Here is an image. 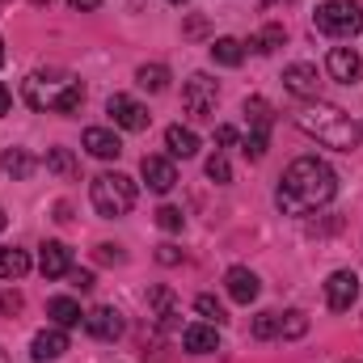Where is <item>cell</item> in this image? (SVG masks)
Instances as JSON below:
<instances>
[{
  "mask_svg": "<svg viewBox=\"0 0 363 363\" xmlns=\"http://www.w3.org/2000/svg\"><path fill=\"white\" fill-rule=\"evenodd\" d=\"M338 194V174L321 161V157H296L274 190V203L283 216H308V211H321L325 203H334Z\"/></svg>",
  "mask_w": 363,
  "mask_h": 363,
  "instance_id": "obj_1",
  "label": "cell"
},
{
  "mask_svg": "<svg viewBox=\"0 0 363 363\" xmlns=\"http://www.w3.org/2000/svg\"><path fill=\"white\" fill-rule=\"evenodd\" d=\"M291 118H296V127H300L304 135H313L317 144H325V148H334V152H351V148H359V140H363L359 123H355L347 110H338V106H330V101H321V97L300 101V110H296Z\"/></svg>",
  "mask_w": 363,
  "mask_h": 363,
  "instance_id": "obj_2",
  "label": "cell"
},
{
  "mask_svg": "<svg viewBox=\"0 0 363 363\" xmlns=\"http://www.w3.org/2000/svg\"><path fill=\"white\" fill-rule=\"evenodd\" d=\"M21 97L30 110H47V114H77L85 101V81L72 77L68 68H38L21 81Z\"/></svg>",
  "mask_w": 363,
  "mask_h": 363,
  "instance_id": "obj_3",
  "label": "cell"
},
{
  "mask_svg": "<svg viewBox=\"0 0 363 363\" xmlns=\"http://www.w3.org/2000/svg\"><path fill=\"white\" fill-rule=\"evenodd\" d=\"M89 203L101 220H123L135 207V182L127 174H118V169L114 174H97L89 182Z\"/></svg>",
  "mask_w": 363,
  "mask_h": 363,
  "instance_id": "obj_4",
  "label": "cell"
},
{
  "mask_svg": "<svg viewBox=\"0 0 363 363\" xmlns=\"http://www.w3.org/2000/svg\"><path fill=\"white\" fill-rule=\"evenodd\" d=\"M313 30L325 38H351L363 30V4L359 0H321L313 13Z\"/></svg>",
  "mask_w": 363,
  "mask_h": 363,
  "instance_id": "obj_5",
  "label": "cell"
},
{
  "mask_svg": "<svg viewBox=\"0 0 363 363\" xmlns=\"http://www.w3.org/2000/svg\"><path fill=\"white\" fill-rule=\"evenodd\" d=\"M216 101H220V85H216V77L194 72V77L186 81V89H182V106H186L190 118H211V114H216Z\"/></svg>",
  "mask_w": 363,
  "mask_h": 363,
  "instance_id": "obj_6",
  "label": "cell"
},
{
  "mask_svg": "<svg viewBox=\"0 0 363 363\" xmlns=\"http://www.w3.org/2000/svg\"><path fill=\"white\" fill-rule=\"evenodd\" d=\"M106 114H110L114 127H123V131H144V127H148V106H140V101L127 97V93H114V97L106 101Z\"/></svg>",
  "mask_w": 363,
  "mask_h": 363,
  "instance_id": "obj_7",
  "label": "cell"
},
{
  "mask_svg": "<svg viewBox=\"0 0 363 363\" xmlns=\"http://www.w3.org/2000/svg\"><path fill=\"white\" fill-rule=\"evenodd\" d=\"M283 89L300 101H313L321 97V81H317V68L313 64H287L283 68Z\"/></svg>",
  "mask_w": 363,
  "mask_h": 363,
  "instance_id": "obj_8",
  "label": "cell"
},
{
  "mask_svg": "<svg viewBox=\"0 0 363 363\" xmlns=\"http://www.w3.org/2000/svg\"><path fill=\"white\" fill-rule=\"evenodd\" d=\"M355 296H359V279L355 271H334L325 279V304L334 308V313H347L351 304H355Z\"/></svg>",
  "mask_w": 363,
  "mask_h": 363,
  "instance_id": "obj_9",
  "label": "cell"
},
{
  "mask_svg": "<svg viewBox=\"0 0 363 363\" xmlns=\"http://www.w3.org/2000/svg\"><path fill=\"white\" fill-rule=\"evenodd\" d=\"M85 330L101 342H114V338H123V313L114 304H97L93 313H85Z\"/></svg>",
  "mask_w": 363,
  "mask_h": 363,
  "instance_id": "obj_10",
  "label": "cell"
},
{
  "mask_svg": "<svg viewBox=\"0 0 363 363\" xmlns=\"http://www.w3.org/2000/svg\"><path fill=\"white\" fill-rule=\"evenodd\" d=\"M140 174L148 182V190H157V194H169L178 186V169H174L169 157H144L140 161Z\"/></svg>",
  "mask_w": 363,
  "mask_h": 363,
  "instance_id": "obj_11",
  "label": "cell"
},
{
  "mask_svg": "<svg viewBox=\"0 0 363 363\" xmlns=\"http://www.w3.org/2000/svg\"><path fill=\"white\" fill-rule=\"evenodd\" d=\"M325 72H330L338 85H351V81L363 77V60L351 51V47H334V51L325 55Z\"/></svg>",
  "mask_w": 363,
  "mask_h": 363,
  "instance_id": "obj_12",
  "label": "cell"
},
{
  "mask_svg": "<svg viewBox=\"0 0 363 363\" xmlns=\"http://www.w3.org/2000/svg\"><path fill=\"white\" fill-rule=\"evenodd\" d=\"M72 351V342H68V334L55 325V330H43V334H34V342H30V355L38 363H55V359H64Z\"/></svg>",
  "mask_w": 363,
  "mask_h": 363,
  "instance_id": "obj_13",
  "label": "cell"
},
{
  "mask_svg": "<svg viewBox=\"0 0 363 363\" xmlns=\"http://www.w3.org/2000/svg\"><path fill=\"white\" fill-rule=\"evenodd\" d=\"M224 287H228V296H233L237 304H254V300H258V291H262L258 274L250 271V267H228V274H224Z\"/></svg>",
  "mask_w": 363,
  "mask_h": 363,
  "instance_id": "obj_14",
  "label": "cell"
},
{
  "mask_svg": "<svg viewBox=\"0 0 363 363\" xmlns=\"http://www.w3.org/2000/svg\"><path fill=\"white\" fill-rule=\"evenodd\" d=\"M38 271L47 274V279H68V271H72L68 245H64V241H47L43 254H38Z\"/></svg>",
  "mask_w": 363,
  "mask_h": 363,
  "instance_id": "obj_15",
  "label": "cell"
},
{
  "mask_svg": "<svg viewBox=\"0 0 363 363\" xmlns=\"http://www.w3.org/2000/svg\"><path fill=\"white\" fill-rule=\"evenodd\" d=\"M182 347L190 355H211V351H220V330L216 325H186L182 330Z\"/></svg>",
  "mask_w": 363,
  "mask_h": 363,
  "instance_id": "obj_16",
  "label": "cell"
},
{
  "mask_svg": "<svg viewBox=\"0 0 363 363\" xmlns=\"http://www.w3.org/2000/svg\"><path fill=\"white\" fill-rule=\"evenodd\" d=\"M85 148H89V157H97V161H114L123 152V140L114 131H106V127H89L85 131Z\"/></svg>",
  "mask_w": 363,
  "mask_h": 363,
  "instance_id": "obj_17",
  "label": "cell"
},
{
  "mask_svg": "<svg viewBox=\"0 0 363 363\" xmlns=\"http://www.w3.org/2000/svg\"><path fill=\"white\" fill-rule=\"evenodd\" d=\"M0 169H4L13 182H26V178H34L38 161H34L26 148H4V157H0Z\"/></svg>",
  "mask_w": 363,
  "mask_h": 363,
  "instance_id": "obj_18",
  "label": "cell"
},
{
  "mask_svg": "<svg viewBox=\"0 0 363 363\" xmlns=\"http://www.w3.org/2000/svg\"><path fill=\"white\" fill-rule=\"evenodd\" d=\"M47 317H51L60 330H72V325H81V321H85V313H81V304H77L72 296H55V300L47 304Z\"/></svg>",
  "mask_w": 363,
  "mask_h": 363,
  "instance_id": "obj_19",
  "label": "cell"
},
{
  "mask_svg": "<svg viewBox=\"0 0 363 363\" xmlns=\"http://www.w3.org/2000/svg\"><path fill=\"white\" fill-rule=\"evenodd\" d=\"M165 148H169V157H194L199 152V135L190 131V127H182V123H174L169 131H165Z\"/></svg>",
  "mask_w": 363,
  "mask_h": 363,
  "instance_id": "obj_20",
  "label": "cell"
},
{
  "mask_svg": "<svg viewBox=\"0 0 363 363\" xmlns=\"http://www.w3.org/2000/svg\"><path fill=\"white\" fill-rule=\"evenodd\" d=\"M30 271V254L17 245H0V279H21Z\"/></svg>",
  "mask_w": 363,
  "mask_h": 363,
  "instance_id": "obj_21",
  "label": "cell"
},
{
  "mask_svg": "<svg viewBox=\"0 0 363 363\" xmlns=\"http://www.w3.org/2000/svg\"><path fill=\"white\" fill-rule=\"evenodd\" d=\"M283 43H287V30H283V26H262V30L250 38V51H254V55H274Z\"/></svg>",
  "mask_w": 363,
  "mask_h": 363,
  "instance_id": "obj_22",
  "label": "cell"
},
{
  "mask_svg": "<svg viewBox=\"0 0 363 363\" xmlns=\"http://www.w3.org/2000/svg\"><path fill=\"white\" fill-rule=\"evenodd\" d=\"M245 118H250V131L271 135L274 114H271V101H267V97H250V101H245Z\"/></svg>",
  "mask_w": 363,
  "mask_h": 363,
  "instance_id": "obj_23",
  "label": "cell"
},
{
  "mask_svg": "<svg viewBox=\"0 0 363 363\" xmlns=\"http://www.w3.org/2000/svg\"><path fill=\"white\" fill-rule=\"evenodd\" d=\"M211 60H216L220 68H237V64L245 60V43H237V38H216V43H211Z\"/></svg>",
  "mask_w": 363,
  "mask_h": 363,
  "instance_id": "obj_24",
  "label": "cell"
},
{
  "mask_svg": "<svg viewBox=\"0 0 363 363\" xmlns=\"http://www.w3.org/2000/svg\"><path fill=\"white\" fill-rule=\"evenodd\" d=\"M47 169H51L55 178H77V174H81V165H77V157H72L68 148H51V152H47Z\"/></svg>",
  "mask_w": 363,
  "mask_h": 363,
  "instance_id": "obj_25",
  "label": "cell"
},
{
  "mask_svg": "<svg viewBox=\"0 0 363 363\" xmlns=\"http://www.w3.org/2000/svg\"><path fill=\"white\" fill-rule=\"evenodd\" d=\"M135 81L148 93H161V89H169V68H165V64H144V68L135 72Z\"/></svg>",
  "mask_w": 363,
  "mask_h": 363,
  "instance_id": "obj_26",
  "label": "cell"
},
{
  "mask_svg": "<svg viewBox=\"0 0 363 363\" xmlns=\"http://www.w3.org/2000/svg\"><path fill=\"white\" fill-rule=\"evenodd\" d=\"M148 304L157 308V321L178 317V300H174V291H169V287H152V291H148Z\"/></svg>",
  "mask_w": 363,
  "mask_h": 363,
  "instance_id": "obj_27",
  "label": "cell"
},
{
  "mask_svg": "<svg viewBox=\"0 0 363 363\" xmlns=\"http://www.w3.org/2000/svg\"><path fill=\"white\" fill-rule=\"evenodd\" d=\"M194 313L207 317L211 325H224V321H228V313H224V304H220L216 296H199V300H194Z\"/></svg>",
  "mask_w": 363,
  "mask_h": 363,
  "instance_id": "obj_28",
  "label": "cell"
},
{
  "mask_svg": "<svg viewBox=\"0 0 363 363\" xmlns=\"http://www.w3.org/2000/svg\"><path fill=\"white\" fill-rule=\"evenodd\" d=\"M304 330H308V317H304V313H296V308H291V313H283V317H279V338H300Z\"/></svg>",
  "mask_w": 363,
  "mask_h": 363,
  "instance_id": "obj_29",
  "label": "cell"
},
{
  "mask_svg": "<svg viewBox=\"0 0 363 363\" xmlns=\"http://www.w3.org/2000/svg\"><path fill=\"white\" fill-rule=\"evenodd\" d=\"M254 338H258V342L279 338V313H258V317H254Z\"/></svg>",
  "mask_w": 363,
  "mask_h": 363,
  "instance_id": "obj_30",
  "label": "cell"
},
{
  "mask_svg": "<svg viewBox=\"0 0 363 363\" xmlns=\"http://www.w3.org/2000/svg\"><path fill=\"white\" fill-rule=\"evenodd\" d=\"M207 178H211V182H220V186H224V182H233V169H228L224 152H216V157L207 161Z\"/></svg>",
  "mask_w": 363,
  "mask_h": 363,
  "instance_id": "obj_31",
  "label": "cell"
},
{
  "mask_svg": "<svg viewBox=\"0 0 363 363\" xmlns=\"http://www.w3.org/2000/svg\"><path fill=\"white\" fill-rule=\"evenodd\" d=\"M157 224H161L165 233H182V211H178V207H169V203H165V207L157 211Z\"/></svg>",
  "mask_w": 363,
  "mask_h": 363,
  "instance_id": "obj_32",
  "label": "cell"
},
{
  "mask_svg": "<svg viewBox=\"0 0 363 363\" xmlns=\"http://www.w3.org/2000/svg\"><path fill=\"white\" fill-rule=\"evenodd\" d=\"M97 262H123V250L118 245H97Z\"/></svg>",
  "mask_w": 363,
  "mask_h": 363,
  "instance_id": "obj_33",
  "label": "cell"
},
{
  "mask_svg": "<svg viewBox=\"0 0 363 363\" xmlns=\"http://www.w3.org/2000/svg\"><path fill=\"white\" fill-rule=\"evenodd\" d=\"M157 262H161V267H174V262H182V254L174 245H161V250H157Z\"/></svg>",
  "mask_w": 363,
  "mask_h": 363,
  "instance_id": "obj_34",
  "label": "cell"
},
{
  "mask_svg": "<svg viewBox=\"0 0 363 363\" xmlns=\"http://www.w3.org/2000/svg\"><path fill=\"white\" fill-rule=\"evenodd\" d=\"M68 279H72V287H77V291H89V287H93V274L89 271H68Z\"/></svg>",
  "mask_w": 363,
  "mask_h": 363,
  "instance_id": "obj_35",
  "label": "cell"
},
{
  "mask_svg": "<svg viewBox=\"0 0 363 363\" xmlns=\"http://www.w3.org/2000/svg\"><path fill=\"white\" fill-rule=\"evenodd\" d=\"M216 144H237V127H216Z\"/></svg>",
  "mask_w": 363,
  "mask_h": 363,
  "instance_id": "obj_36",
  "label": "cell"
},
{
  "mask_svg": "<svg viewBox=\"0 0 363 363\" xmlns=\"http://www.w3.org/2000/svg\"><path fill=\"white\" fill-rule=\"evenodd\" d=\"M17 308H21V296H17V291H13V296H0V313H9V317H13Z\"/></svg>",
  "mask_w": 363,
  "mask_h": 363,
  "instance_id": "obj_37",
  "label": "cell"
},
{
  "mask_svg": "<svg viewBox=\"0 0 363 363\" xmlns=\"http://www.w3.org/2000/svg\"><path fill=\"white\" fill-rule=\"evenodd\" d=\"M9 106H13V93L4 89V85H0V118H4V114H9Z\"/></svg>",
  "mask_w": 363,
  "mask_h": 363,
  "instance_id": "obj_38",
  "label": "cell"
},
{
  "mask_svg": "<svg viewBox=\"0 0 363 363\" xmlns=\"http://www.w3.org/2000/svg\"><path fill=\"white\" fill-rule=\"evenodd\" d=\"M68 4H72V9H81V13H93L101 0H68Z\"/></svg>",
  "mask_w": 363,
  "mask_h": 363,
  "instance_id": "obj_39",
  "label": "cell"
},
{
  "mask_svg": "<svg viewBox=\"0 0 363 363\" xmlns=\"http://www.w3.org/2000/svg\"><path fill=\"white\" fill-rule=\"evenodd\" d=\"M0 64H4V34H0Z\"/></svg>",
  "mask_w": 363,
  "mask_h": 363,
  "instance_id": "obj_40",
  "label": "cell"
},
{
  "mask_svg": "<svg viewBox=\"0 0 363 363\" xmlns=\"http://www.w3.org/2000/svg\"><path fill=\"white\" fill-rule=\"evenodd\" d=\"M4 224H9V220H4V207H0V233H4Z\"/></svg>",
  "mask_w": 363,
  "mask_h": 363,
  "instance_id": "obj_41",
  "label": "cell"
},
{
  "mask_svg": "<svg viewBox=\"0 0 363 363\" xmlns=\"http://www.w3.org/2000/svg\"><path fill=\"white\" fill-rule=\"evenodd\" d=\"M262 4H267V9H271V4H279V0H262Z\"/></svg>",
  "mask_w": 363,
  "mask_h": 363,
  "instance_id": "obj_42",
  "label": "cell"
},
{
  "mask_svg": "<svg viewBox=\"0 0 363 363\" xmlns=\"http://www.w3.org/2000/svg\"><path fill=\"white\" fill-rule=\"evenodd\" d=\"M0 363H9V355H4V351H0Z\"/></svg>",
  "mask_w": 363,
  "mask_h": 363,
  "instance_id": "obj_43",
  "label": "cell"
},
{
  "mask_svg": "<svg viewBox=\"0 0 363 363\" xmlns=\"http://www.w3.org/2000/svg\"><path fill=\"white\" fill-rule=\"evenodd\" d=\"M169 4H186V0H169Z\"/></svg>",
  "mask_w": 363,
  "mask_h": 363,
  "instance_id": "obj_44",
  "label": "cell"
},
{
  "mask_svg": "<svg viewBox=\"0 0 363 363\" xmlns=\"http://www.w3.org/2000/svg\"><path fill=\"white\" fill-rule=\"evenodd\" d=\"M347 363H359V359H347Z\"/></svg>",
  "mask_w": 363,
  "mask_h": 363,
  "instance_id": "obj_45",
  "label": "cell"
},
{
  "mask_svg": "<svg viewBox=\"0 0 363 363\" xmlns=\"http://www.w3.org/2000/svg\"><path fill=\"white\" fill-rule=\"evenodd\" d=\"M359 131H363V123H359Z\"/></svg>",
  "mask_w": 363,
  "mask_h": 363,
  "instance_id": "obj_46",
  "label": "cell"
},
{
  "mask_svg": "<svg viewBox=\"0 0 363 363\" xmlns=\"http://www.w3.org/2000/svg\"><path fill=\"white\" fill-rule=\"evenodd\" d=\"M38 4H43V0H38Z\"/></svg>",
  "mask_w": 363,
  "mask_h": 363,
  "instance_id": "obj_47",
  "label": "cell"
}]
</instances>
